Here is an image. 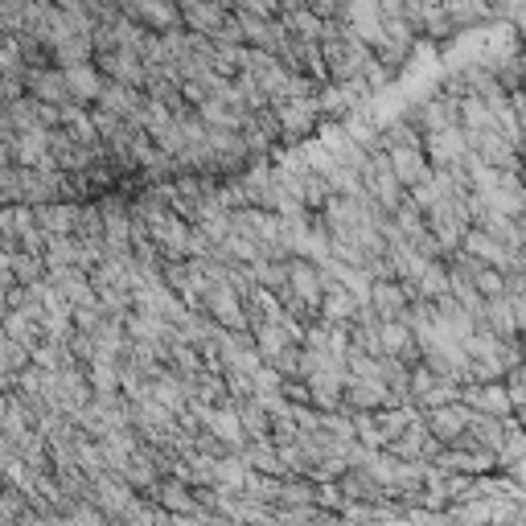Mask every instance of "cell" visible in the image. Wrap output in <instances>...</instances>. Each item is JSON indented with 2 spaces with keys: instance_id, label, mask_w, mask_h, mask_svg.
I'll return each instance as SVG.
<instances>
[{
  "instance_id": "52a82bcc",
  "label": "cell",
  "mask_w": 526,
  "mask_h": 526,
  "mask_svg": "<svg viewBox=\"0 0 526 526\" xmlns=\"http://www.w3.org/2000/svg\"><path fill=\"white\" fill-rule=\"evenodd\" d=\"M469 403L481 407V411H498V416H502V411L510 407V395H506L502 387H473V391H469Z\"/></svg>"
},
{
  "instance_id": "8992f818",
  "label": "cell",
  "mask_w": 526,
  "mask_h": 526,
  "mask_svg": "<svg viewBox=\"0 0 526 526\" xmlns=\"http://www.w3.org/2000/svg\"><path fill=\"white\" fill-rule=\"evenodd\" d=\"M181 21H185V29H190V33L214 37L222 25L231 21V13L222 9V5H214V0H202V5H194V9H181Z\"/></svg>"
},
{
  "instance_id": "5b68a950",
  "label": "cell",
  "mask_w": 526,
  "mask_h": 526,
  "mask_svg": "<svg viewBox=\"0 0 526 526\" xmlns=\"http://www.w3.org/2000/svg\"><path fill=\"white\" fill-rule=\"evenodd\" d=\"M288 284H292V292L305 300V305H317V300L325 296V276L313 268L309 259H292L288 263Z\"/></svg>"
},
{
  "instance_id": "7a4b0ae2",
  "label": "cell",
  "mask_w": 526,
  "mask_h": 526,
  "mask_svg": "<svg viewBox=\"0 0 526 526\" xmlns=\"http://www.w3.org/2000/svg\"><path fill=\"white\" fill-rule=\"evenodd\" d=\"M144 95L136 87H124V83H107V91L99 95V111H107V116H116V120H136L144 116Z\"/></svg>"
},
{
  "instance_id": "3957f363",
  "label": "cell",
  "mask_w": 526,
  "mask_h": 526,
  "mask_svg": "<svg viewBox=\"0 0 526 526\" xmlns=\"http://www.w3.org/2000/svg\"><path fill=\"white\" fill-rule=\"evenodd\" d=\"M407 284L395 280H379L370 292V309L379 313V321H407Z\"/></svg>"
},
{
  "instance_id": "277c9868",
  "label": "cell",
  "mask_w": 526,
  "mask_h": 526,
  "mask_svg": "<svg viewBox=\"0 0 526 526\" xmlns=\"http://www.w3.org/2000/svg\"><path fill=\"white\" fill-rule=\"evenodd\" d=\"M206 309L214 313L218 325H231V329H243V325H247L243 300H239V292H235L231 284H214V288L206 292Z\"/></svg>"
},
{
  "instance_id": "6da1fadb",
  "label": "cell",
  "mask_w": 526,
  "mask_h": 526,
  "mask_svg": "<svg viewBox=\"0 0 526 526\" xmlns=\"http://www.w3.org/2000/svg\"><path fill=\"white\" fill-rule=\"evenodd\" d=\"M62 74H66V87H70V99L74 103H99V95L107 91V74L95 66V62H74V66H62Z\"/></svg>"
},
{
  "instance_id": "ba28073f",
  "label": "cell",
  "mask_w": 526,
  "mask_h": 526,
  "mask_svg": "<svg viewBox=\"0 0 526 526\" xmlns=\"http://www.w3.org/2000/svg\"><path fill=\"white\" fill-rule=\"evenodd\" d=\"M522 173H526V169H522Z\"/></svg>"
}]
</instances>
